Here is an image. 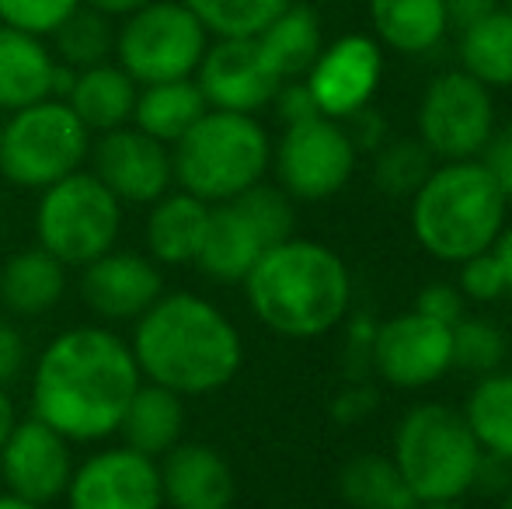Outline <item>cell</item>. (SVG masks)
<instances>
[{
  "instance_id": "47",
  "label": "cell",
  "mask_w": 512,
  "mask_h": 509,
  "mask_svg": "<svg viewBox=\"0 0 512 509\" xmlns=\"http://www.w3.org/2000/svg\"><path fill=\"white\" fill-rule=\"evenodd\" d=\"M84 4L95 7V11H102V14H108V18H126V14L147 7L150 0H84Z\"/></svg>"
},
{
  "instance_id": "40",
  "label": "cell",
  "mask_w": 512,
  "mask_h": 509,
  "mask_svg": "<svg viewBox=\"0 0 512 509\" xmlns=\"http://www.w3.org/2000/svg\"><path fill=\"white\" fill-rule=\"evenodd\" d=\"M471 489L481 492V496H506V492L512 489V461L509 457L481 450L478 464H474V475H471Z\"/></svg>"
},
{
  "instance_id": "16",
  "label": "cell",
  "mask_w": 512,
  "mask_h": 509,
  "mask_svg": "<svg viewBox=\"0 0 512 509\" xmlns=\"http://www.w3.org/2000/svg\"><path fill=\"white\" fill-rule=\"evenodd\" d=\"M196 84L209 109L255 116L276 98L283 81L272 74L255 39H216L199 60Z\"/></svg>"
},
{
  "instance_id": "48",
  "label": "cell",
  "mask_w": 512,
  "mask_h": 509,
  "mask_svg": "<svg viewBox=\"0 0 512 509\" xmlns=\"http://www.w3.org/2000/svg\"><path fill=\"white\" fill-rule=\"evenodd\" d=\"M492 252H495V258H499L502 272H506V283H509V290H512V224L499 231V238H495Z\"/></svg>"
},
{
  "instance_id": "33",
  "label": "cell",
  "mask_w": 512,
  "mask_h": 509,
  "mask_svg": "<svg viewBox=\"0 0 512 509\" xmlns=\"http://www.w3.org/2000/svg\"><path fill=\"white\" fill-rule=\"evenodd\" d=\"M216 39H255L293 0H182Z\"/></svg>"
},
{
  "instance_id": "30",
  "label": "cell",
  "mask_w": 512,
  "mask_h": 509,
  "mask_svg": "<svg viewBox=\"0 0 512 509\" xmlns=\"http://www.w3.org/2000/svg\"><path fill=\"white\" fill-rule=\"evenodd\" d=\"M338 492L356 509H415L418 499L408 492L394 461L377 454H363L349 461L338 478Z\"/></svg>"
},
{
  "instance_id": "29",
  "label": "cell",
  "mask_w": 512,
  "mask_h": 509,
  "mask_svg": "<svg viewBox=\"0 0 512 509\" xmlns=\"http://www.w3.org/2000/svg\"><path fill=\"white\" fill-rule=\"evenodd\" d=\"M460 63L464 74L485 88H509L512 84V11L499 7L488 18L474 21L460 32Z\"/></svg>"
},
{
  "instance_id": "20",
  "label": "cell",
  "mask_w": 512,
  "mask_h": 509,
  "mask_svg": "<svg viewBox=\"0 0 512 509\" xmlns=\"http://www.w3.org/2000/svg\"><path fill=\"white\" fill-rule=\"evenodd\" d=\"M269 252V245L262 241V234L255 231L244 210L227 199V203L209 206V224L203 248L196 255V265L206 272L209 279L220 283H244L255 262Z\"/></svg>"
},
{
  "instance_id": "2",
  "label": "cell",
  "mask_w": 512,
  "mask_h": 509,
  "mask_svg": "<svg viewBox=\"0 0 512 509\" xmlns=\"http://www.w3.org/2000/svg\"><path fill=\"white\" fill-rule=\"evenodd\" d=\"M129 349L140 377L178 398L227 387L244 360L234 321L196 293H161L157 304L136 318Z\"/></svg>"
},
{
  "instance_id": "34",
  "label": "cell",
  "mask_w": 512,
  "mask_h": 509,
  "mask_svg": "<svg viewBox=\"0 0 512 509\" xmlns=\"http://www.w3.org/2000/svg\"><path fill=\"white\" fill-rule=\"evenodd\" d=\"M432 175V150L422 140H394L380 147L373 182L387 196H415Z\"/></svg>"
},
{
  "instance_id": "52",
  "label": "cell",
  "mask_w": 512,
  "mask_h": 509,
  "mask_svg": "<svg viewBox=\"0 0 512 509\" xmlns=\"http://www.w3.org/2000/svg\"><path fill=\"white\" fill-rule=\"evenodd\" d=\"M499 509H512V489L506 492V496H502V506Z\"/></svg>"
},
{
  "instance_id": "50",
  "label": "cell",
  "mask_w": 512,
  "mask_h": 509,
  "mask_svg": "<svg viewBox=\"0 0 512 509\" xmlns=\"http://www.w3.org/2000/svg\"><path fill=\"white\" fill-rule=\"evenodd\" d=\"M0 509H42V506L32 503V499L14 496V492H0Z\"/></svg>"
},
{
  "instance_id": "9",
  "label": "cell",
  "mask_w": 512,
  "mask_h": 509,
  "mask_svg": "<svg viewBox=\"0 0 512 509\" xmlns=\"http://www.w3.org/2000/svg\"><path fill=\"white\" fill-rule=\"evenodd\" d=\"M209 32L182 0H150L115 32V60L136 84L196 77Z\"/></svg>"
},
{
  "instance_id": "37",
  "label": "cell",
  "mask_w": 512,
  "mask_h": 509,
  "mask_svg": "<svg viewBox=\"0 0 512 509\" xmlns=\"http://www.w3.org/2000/svg\"><path fill=\"white\" fill-rule=\"evenodd\" d=\"M77 7H81V0H0V25L46 39Z\"/></svg>"
},
{
  "instance_id": "32",
  "label": "cell",
  "mask_w": 512,
  "mask_h": 509,
  "mask_svg": "<svg viewBox=\"0 0 512 509\" xmlns=\"http://www.w3.org/2000/svg\"><path fill=\"white\" fill-rule=\"evenodd\" d=\"M53 56L60 63L74 70L84 67H98V63H108V56H115V25L112 18L95 7H88L81 0L74 14L56 28L53 35Z\"/></svg>"
},
{
  "instance_id": "42",
  "label": "cell",
  "mask_w": 512,
  "mask_h": 509,
  "mask_svg": "<svg viewBox=\"0 0 512 509\" xmlns=\"http://www.w3.org/2000/svg\"><path fill=\"white\" fill-rule=\"evenodd\" d=\"M481 164H485V171L492 175L495 189L502 192V199H506V206L512 203V143L506 136H492V140L485 143V150H481Z\"/></svg>"
},
{
  "instance_id": "56",
  "label": "cell",
  "mask_w": 512,
  "mask_h": 509,
  "mask_svg": "<svg viewBox=\"0 0 512 509\" xmlns=\"http://www.w3.org/2000/svg\"><path fill=\"white\" fill-rule=\"evenodd\" d=\"M0 123H4V112H0Z\"/></svg>"
},
{
  "instance_id": "39",
  "label": "cell",
  "mask_w": 512,
  "mask_h": 509,
  "mask_svg": "<svg viewBox=\"0 0 512 509\" xmlns=\"http://www.w3.org/2000/svg\"><path fill=\"white\" fill-rule=\"evenodd\" d=\"M415 311L422 314V318H432V321H439V325L453 328L464 318V297H460V290H453L450 283H432L418 293Z\"/></svg>"
},
{
  "instance_id": "19",
  "label": "cell",
  "mask_w": 512,
  "mask_h": 509,
  "mask_svg": "<svg viewBox=\"0 0 512 509\" xmlns=\"http://www.w3.org/2000/svg\"><path fill=\"white\" fill-rule=\"evenodd\" d=\"M161 492L171 509H230L234 503V471L220 450L206 443H178L164 454Z\"/></svg>"
},
{
  "instance_id": "45",
  "label": "cell",
  "mask_w": 512,
  "mask_h": 509,
  "mask_svg": "<svg viewBox=\"0 0 512 509\" xmlns=\"http://www.w3.org/2000/svg\"><path fill=\"white\" fill-rule=\"evenodd\" d=\"M443 7H446V25L464 32V28H471L474 21L499 11V0H443Z\"/></svg>"
},
{
  "instance_id": "41",
  "label": "cell",
  "mask_w": 512,
  "mask_h": 509,
  "mask_svg": "<svg viewBox=\"0 0 512 509\" xmlns=\"http://www.w3.org/2000/svg\"><path fill=\"white\" fill-rule=\"evenodd\" d=\"M272 102H276V112H279V119H283L286 126L321 116V109H317V102H314V95H310L307 81H283Z\"/></svg>"
},
{
  "instance_id": "38",
  "label": "cell",
  "mask_w": 512,
  "mask_h": 509,
  "mask_svg": "<svg viewBox=\"0 0 512 509\" xmlns=\"http://www.w3.org/2000/svg\"><path fill=\"white\" fill-rule=\"evenodd\" d=\"M460 290H464V297L481 300V304H492V300H499L502 293L509 290L506 272H502V265H499V258H495L492 248L464 258V269H460Z\"/></svg>"
},
{
  "instance_id": "10",
  "label": "cell",
  "mask_w": 512,
  "mask_h": 509,
  "mask_svg": "<svg viewBox=\"0 0 512 509\" xmlns=\"http://www.w3.org/2000/svg\"><path fill=\"white\" fill-rule=\"evenodd\" d=\"M418 133L432 157L471 161L495 133V105L488 88L464 70L439 74L418 105Z\"/></svg>"
},
{
  "instance_id": "8",
  "label": "cell",
  "mask_w": 512,
  "mask_h": 509,
  "mask_svg": "<svg viewBox=\"0 0 512 509\" xmlns=\"http://www.w3.org/2000/svg\"><path fill=\"white\" fill-rule=\"evenodd\" d=\"M122 231V203L88 171L60 178L35 206V234L63 265H88L115 248Z\"/></svg>"
},
{
  "instance_id": "7",
  "label": "cell",
  "mask_w": 512,
  "mask_h": 509,
  "mask_svg": "<svg viewBox=\"0 0 512 509\" xmlns=\"http://www.w3.org/2000/svg\"><path fill=\"white\" fill-rule=\"evenodd\" d=\"M88 154L91 133L60 98L7 112L0 123V175L18 189H49L81 171Z\"/></svg>"
},
{
  "instance_id": "6",
  "label": "cell",
  "mask_w": 512,
  "mask_h": 509,
  "mask_svg": "<svg viewBox=\"0 0 512 509\" xmlns=\"http://www.w3.org/2000/svg\"><path fill=\"white\" fill-rule=\"evenodd\" d=\"M481 447L460 412L446 405H418L394 436V468L418 503L460 499L471 489Z\"/></svg>"
},
{
  "instance_id": "17",
  "label": "cell",
  "mask_w": 512,
  "mask_h": 509,
  "mask_svg": "<svg viewBox=\"0 0 512 509\" xmlns=\"http://www.w3.org/2000/svg\"><path fill=\"white\" fill-rule=\"evenodd\" d=\"M0 475L7 492L32 503L46 506L53 499L67 496L74 461H70V440H63L56 429L42 419L14 422L11 436L0 447Z\"/></svg>"
},
{
  "instance_id": "24",
  "label": "cell",
  "mask_w": 512,
  "mask_h": 509,
  "mask_svg": "<svg viewBox=\"0 0 512 509\" xmlns=\"http://www.w3.org/2000/svg\"><path fill=\"white\" fill-rule=\"evenodd\" d=\"M185 408L175 391L161 384H140L129 398L126 412L119 419V433L129 450H140L147 457H164L171 447L182 443Z\"/></svg>"
},
{
  "instance_id": "46",
  "label": "cell",
  "mask_w": 512,
  "mask_h": 509,
  "mask_svg": "<svg viewBox=\"0 0 512 509\" xmlns=\"http://www.w3.org/2000/svg\"><path fill=\"white\" fill-rule=\"evenodd\" d=\"M352 119V147H363V150H377L380 140H384V116H377V112H366L359 109Z\"/></svg>"
},
{
  "instance_id": "26",
  "label": "cell",
  "mask_w": 512,
  "mask_h": 509,
  "mask_svg": "<svg viewBox=\"0 0 512 509\" xmlns=\"http://www.w3.org/2000/svg\"><path fill=\"white\" fill-rule=\"evenodd\" d=\"M209 112L203 91H199L196 77H182V81H157V84H140L136 91V109L133 123L147 136L161 140L164 147H175L192 126Z\"/></svg>"
},
{
  "instance_id": "18",
  "label": "cell",
  "mask_w": 512,
  "mask_h": 509,
  "mask_svg": "<svg viewBox=\"0 0 512 509\" xmlns=\"http://www.w3.org/2000/svg\"><path fill=\"white\" fill-rule=\"evenodd\" d=\"M164 293L161 269L154 258L136 252H105L84 265L81 297L98 318L105 321H136L157 304Z\"/></svg>"
},
{
  "instance_id": "36",
  "label": "cell",
  "mask_w": 512,
  "mask_h": 509,
  "mask_svg": "<svg viewBox=\"0 0 512 509\" xmlns=\"http://www.w3.org/2000/svg\"><path fill=\"white\" fill-rule=\"evenodd\" d=\"M234 203L244 210V217L255 224V231L262 234L265 245H283V241L293 238V224H297V217H293V203L290 196H286L283 189H272V185H251L248 192H241V196H234Z\"/></svg>"
},
{
  "instance_id": "43",
  "label": "cell",
  "mask_w": 512,
  "mask_h": 509,
  "mask_svg": "<svg viewBox=\"0 0 512 509\" xmlns=\"http://www.w3.org/2000/svg\"><path fill=\"white\" fill-rule=\"evenodd\" d=\"M373 408H377V391H373V387H349V391H342L335 398L331 415H335L338 422H359V419H366Z\"/></svg>"
},
{
  "instance_id": "13",
  "label": "cell",
  "mask_w": 512,
  "mask_h": 509,
  "mask_svg": "<svg viewBox=\"0 0 512 509\" xmlns=\"http://www.w3.org/2000/svg\"><path fill=\"white\" fill-rule=\"evenodd\" d=\"M91 157H95V171L91 175L119 203L150 206L175 182L171 150L136 126H119L102 133V140L91 147Z\"/></svg>"
},
{
  "instance_id": "15",
  "label": "cell",
  "mask_w": 512,
  "mask_h": 509,
  "mask_svg": "<svg viewBox=\"0 0 512 509\" xmlns=\"http://www.w3.org/2000/svg\"><path fill=\"white\" fill-rule=\"evenodd\" d=\"M373 367L394 387H425L453 367V335L418 311L394 314L373 335Z\"/></svg>"
},
{
  "instance_id": "22",
  "label": "cell",
  "mask_w": 512,
  "mask_h": 509,
  "mask_svg": "<svg viewBox=\"0 0 512 509\" xmlns=\"http://www.w3.org/2000/svg\"><path fill=\"white\" fill-rule=\"evenodd\" d=\"M136 91L140 84L119 67V63H98V67H84L74 74L67 98L77 119L84 123L88 133H108V129L129 126L136 109Z\"/></svg>"
},
{
  "instance_id": "28",
  "label": "cell",
  "mask_w": 512,
  "mask_h": 509,
  "mask_svg": "<svg viewBox=\"0 0 512 509\" xmlns=\"http://www.w3.org/2000/svg\"><path fill=\"white\" fill-rule=\"evenodd\" d=\"M373 32L398 53H429L450 32L443 0H370Z\"/></svg>"
},
{
  "instance_id": "35",
  "label": "cell",
  "mask_w": 512,
  "mask_h": 509,
  "mask_svg": "<svg viewBox=\"0 0 512 509\" xmlns=\"http://www.w3.org/2000/svg\"><path fill=\"white\" fill-rule=\"evenodd\" d=\"M453 335V367H464L471 374H495L506 360V335L492 321L460 318L450 328Z\"/></svg>"
},
{
  "instance_id": "49",
  "label": "cell",
  "mask_w": 512,
  "mask_h": 509,
  "mask_svg": "<svg viewBox=\"0 0 512 509\" xmlns=\"http://www.w3.org/2000/svg\"><path fill=\"white\" fill-rule=\"evenodd\" d=\"M14 405H11V398H7V391L0 387V447H4V440L11 436V429H14Z\"/></svg>"
},
{
  "instance_id": "5",
  "label": "cell",
  "mask_w": 512,
  "mask_h": 509,
  "mask_svg": "<svg viewBox=\"0 0 512 509\" xmlns=\"http://www.w3.org/2000/svg\"><path fill=\"white\" fill-rule=\"evenodd\" d=\"M272 143L255 116L209 109L171 150V171L182 192L216 206L262 182Z\"/></svg>"
},
{
  "instance_id": "44",
  "label": "cell",
  "mask_w": 512,
  "mask_h": 509,
  "mask_svg": "<svg viewBox=\"0 0 512 509\" xmlns=\"http://www.w3.org/2000/svg\"><path fill=\"white\" fill-rule=\"evenodd\" d=\"M25 339L11 325H0V387L11 384L25 370Z\"/></svg>"
},
{
  "instance_id": "27",
  "label": "cell",
  "mask_w": 512,
  "mask_h": 509,
  "mask_svg": "<svg viewBox=\"0 0 512 509\" xmlns=\"http://www.w3.org/2000/svg\"><path fill=\"white\" fill-rule=\"evenodd\" d=\"M255 42L279 81H300V77H307L317 53L324 49L321 21H317V14L307 4H290L283 14H276L255 35Z\"/></svg>"
},
{
  "instance_id": "51",
  "label": "cell",
  "mask_w": 512,
  "mask_h": 509,
  "mask_svg": "<svg viewBox=\"0 0 512 509\" xmlns=\"http://www.w3.org/2000/svg\"><path fill=\"white\" fill-rule=\"evenodd\" d=\"M415 509H460L457 499H429V503H415Z\"/></svg>"
},
{
  "instance_id": "55",
  "label": "cell",
  "mask_w": 512,
  "mask_h": 509,
  "mask_svg": "<svg viewBox=\"0 0 512 509\" xmlns=\"http://www.w3.org/2000/svg\"><path fill=\"white\" fill-rule=\"evenodd\" d=\"M506 11H512V0H506Z\"/></svg>"
},
{
  "instance_id": "23",
  "label": "cell",
  "mask_w": 512,
  "mask_h": 509,
  "mask_svg": "<svg viewBox=\"0 0 512 509\" xmlns=\"http://www.w3.org/2000/svg\"><path fill=\"white\" fill-rule=\"evenodd\" d=\"M209 203L189 196V192H164L150 203L147 217V252L154 262L189 265L196 262L206 238Z\"/></svg>"
},
{
  "instance_id": "21",
  "label": "cell",
  "mask_w": 512,
  "mask_h": 509,
  "mask_svg": "<svg viewBox=\"0 0 512 509\" xmlns=\"http://www.w3.org/2000/svg\"><path fill=\"white\" fill-rule=\"evenodd\" d=\"M56 56L39 35L0 25V112H18L53 98Z\"/></svg>"
},
{
  "instance_id": "4",
  "label": "cell",
  "mask_w": 512,
  "mask_h": 509,
  "mask_svg": "<svg viewBox=\"0 0 512 509\" xmlns=\"http://www.w3.org/2000/svg\"><path fill=\"white\" fill-rule=\"evenodd\" d=\"M506 220V199L481 161H450L422 182L411 203L418 245L443 262L488 252Z\"/></svg>"
},
{
  "instance_id": "12",
  "label": "cell",
  "mask_w": 512,
  "mask_h": 509,
  "mask_svg": "<svg viewBox=\"0 0 512 509\" xmlns=\"http://www.w3.org/2000/svg\"><path fill=\"white\" fill-rule=\"evenodd\" d=\"M67 503L70 509H164L161 468L140 450H98L74 468Z\"/></svg>"
},
{
  "instance_id": "53",
  "label": "cell",
  "mask_w": 512,
  "mask_h": 509,
  "mask_svg": "<svg viewBox=\"0 0 512 509\" xmlns=\"http://www.w3.org/2000/svg\"><path fill=\"white\" fill-rule=\"evenodd\" d=\"M502 136H506V140L512 143V119H509V126H506V133H502Z\"/></svg>"
},
{
  "instance_id": "31",
  "label": "cell",
  "mask_w": 512,
  "mask_h": 509,
  "mask_svg": "<svg viewBox=\"0 0 512 509\" xmlns=\"http://www.w3.org/2000/svg\"><path fill=\"white\" fill-rule=\"evenodd\" d=\"M464 419L481 450L512 461V374H485L467 398Z\"/></svg>"
},
{
  "instance_id": "54",
  "label": "cell",
  "mask_w": 512,
  "mask_h": 509,
  "mask_svg": "<svg viewBox=\"0 0 512 509\" xmlns=\"http://www.w3.org/2000/svg\"><path fill=\"white\" fill-rule=\"evenodd\" d=\"M321 4H342V0H321Z\"/></svg>"
},
{
  "instance_id": "3",
  "label": "cell",
  "mask_w": 512,
  "mask_h": 509,
  "mask_svg": "<svg viewBox=\"0 0 512 509\" xmlns=\"http://www.w3.org/2000/svg\"><path fill=\"white\" fill-rule=\"evenodd\" d=\"M248 304L265 328L286 339H314L349 311V269L331 248L290 238L272 245L244 276Z\"/></svg>"
},
{
  "instance_id": "14",
  "label": "cell",
  "mask_w": 512,
  "mask_h": 509,
  "mask_svg": "<svg viewBox=\"0 0 512 509\" xmlns=\"http://www.w3.org/2000/svg\"><path fill=\"white\" fill-rule=\"evenodd\" d=\"M384 74V53L370 35H342L317 53L307 70V88L321 116L349 119L370 105Z\"/></svg>"
},
{
  "instance_id": "11",
  "label": "cell",
  "mask_w": 512,
  "mask_h": 509,
  "mask_svg": "<svg viewBox=\"0 0 512 509\" xmlns=\"http://www.w3.org/2000/svg\"><path fill=\"white\" fill-rule=\"evenodd\" d=\"M356 147L335 119L314 116L286 126L276 147V175L293 199H328L352 178Z\"/></svg>"
},
{
  "instance_id": "1",
  "label": "cell",
  "mask_w": 512,
  "mask_h": 509,
  "mask_svg": "<svg viewBox=\"0 0 512 509\" xmlns=\"http://www.w3.org/2000/svg\"><path fill=\"white\" fill-rule=\"evenodd\" d=\"M143 384L129 342L98 325L70 328L42 349L32 374L35 419L70 443H95L119 429Z\"/></svg>"
},
{
  "instance_id": "25",
  "label": "cell",
  "mask_w": 512,
  "mask_h": 509,
  "mask_svg": "<svg viewBox=\"0 0 512 509\" xmlns=\"http://www.w3.org/2000/svg\"><path fill=\"white\" fill-rule=\"evenodd\" d=\"M63 290H67V265L39 245L14 252L0 265V300L14 314L39 318L60 304Z\"/></svg>"
}]
</instances>
